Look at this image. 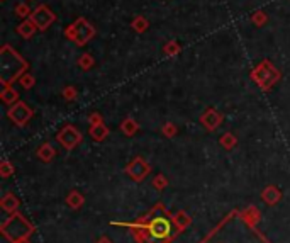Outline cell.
<instances>
[{
  "mask_svg": "<svg viewBox=\"0 0 290 243\" xmlns=\"http://www.w3.org/2000/svg\"><path fill=\"white\" fill-rule=\"evenodd\" d=\"M9 116L12 117V119L15 121L17 124H24L26 119H29V116H31V109H29L26 104H17V106L14 107V109H11V113H9Z\"/></svg>",
  "mask_w": 290,
  "mask_h": 243,
  "instance_id": "6",
  "label": "cell"
},
{
  "mask_svg": "<svg viewBox=\"0 0 290 243\" xmlns=\"http://www.w3.org/2000/svg\"><path fill=\"white\" fill-rule=\"evenodd\" d=\"M21 83L26 87V89H29V87H32V83H34V79H32L31 75H24L21 79Z\"/></svg>",
  "mask_w": 290,
  "mask_h": 243,
  "instance_id": "17",
  "label": "cell"
},
{
  "mask_svg": "<svg viewBox=\"0 0 290 243\" xmlns=\"http://www.w3.org/2000/svg\"><path fill=\"white\" fill-rule=\"evenodd\" d=\"M180 45H178L177 41H170V43H167L165 45V48H163V51H165V55L167 56H175L177 55L178 51H180Z\"/></svg>",
  "mask_w": 290,
  "mask_h": 243,
  "instance_id": "11",
  "label": "cell"
},
{
  "mask_svg": "<svg viewBox=\"0 0 290 243\" xmlns=\"http://www.w3.org/2000/svg\"><path fill=\"white\" fill-rule=\"evenodd\" d=\"M17 97V94H15V90L14 89H5L4 90V100H12V99H15Z\"/></svg>",
  "mask_w": 290,
  "mask_h": 243,
  "instance_id": "16",
  "label": "cell"
},
{
  "mask_svg": "<svg viewBox=\"0 0 290 243\" xmlns=\"http://www.w3.org/2000/svg\"><path fill=\"white\" fill-rule=\"evenodd\" d=\"M65 36L68 39H72L75 45L83 46L95 36V28H93L87 19L78 17L72 26H68V28L65 29Z\"/></svg>",
  "mask_w": 290,
  "mask_h": 243,
  "instance_id": "2",
  "label": "cell"
},
{
  "mask_svg": "<svg viewBox=\"0 0 290 243\" xmlns=\"http://www.w3.org/2000/svg\"><path fill=\"white\" fill-rule=\"evenodd\" d=\"M15 14H17L19 17H28V16L32 14V12L28 4H17L15 5Z\"/></svg>",
  "mask_w": 290,
  "mask_h": 243,
  "instance_id": "14",
  "label": "cell"
},
{
  "mask_svg": "<svg viewBox=\"0 0 290 243\" xmlns=\"http://www.w3.org/2000/svg\"><path fill=\"white\" fill-rule=\"evenodd\" d=\"M78 65L82 66L83 70H90L93 66L92 55H90V53H85V55H82V56H80V60H78Z\"/></svg>",
  "mask_w": 290,
  "mask_h": 243,
  "instance_id": "12",
  "label": "cell"
},
{
  "mask_svg": "<svg viewBox=\"0 0 290 243\" xmlns=\"http://www.w3.org/2000/svg\"><path fill=\"white\" fill-rule=\"evenodd\" d=\"M131 172H133L134 175H143L144 172H146V167H144V163L141 160H136L133 167H131Z\"/></svg>",
  "mask_w": 290,
  "mask_h": 243,
  "instance_id": "15",
  "label": "cell"
},
{
  "mask_svg": "<svg viewBox=\"0 0 290 243\" xmlns=\"http://www.w3.org/2000/svg\"><path fill=\"white\" fill-rule=\"evenodd\" d=\"M251 79L258 83L261 89H270L276 80L280 79V72L276 66L268 60H263L258 66L251 72Z\"/></svg>",
  "mask_w": 290,
  "mask_h": 243,
  "instance_id": "3",
  "label": "cell"
},
{
  "mask_svg": "<svg viewBox=\"0 0 290 243\" xmlns=\"http://www.w3.org/2000/svg\"><path fill=\"white\" fill-rule=\"evenodd\" d=\"M26 68H28V62L12 46L5 45L0 51V79H2V83L9 85L15 79H19V75Z\"/></svg>",
  "mask_w": 290,
  "mask_h": 243,
  "instance_id": "1",
  "label": "cell"
},
{
  "mask_svg": "<svg viewBox=\"0 0 290 243\" xmlns=\"http://www.w3.org/2000/svg\"><path fill=\"white\" fill-rule=\"evenodd\" d=\"M36 31H38V26H36L31 19H26V21H22L21 24H19V28H17V32L22 36V38H32Z\"/></svg>",
  "mask_w": 290,
  "mask_h": 243,
  "instance_id": "7",
  "label": "cell"
},
{
  "mask_svg": "<svg viewBox=\"0 0 290 243\" xmlns=\"http://www.w3.org/2000/svg\"><path fill=\"white\" fill-rule=\"evenodd\" d=\"M29 19L38 26V29L46 31V29L56 21V14L48 7V5H39V7H36L34 11H32V14Z\"/></svg>",
  "mask_w": 290,
  "mask_h": 243,
  "instance_id": "4",
  "label": "cell"
},
{
  "mask_svg": "<svg viewBox=\"0 0 290 243\" xmlns=\"http://www.w3.org/2000/svg\"><path fill=\"white\" fill-rule=\"evenodd\" d=\"M60 140H61L63 143H65L66 146L70 148V146H73V145H75L76 141L80 140V136H78V133L73 130V128H66V130L61 133V136H60Z\"/></svg>",
  "mask_w": 290,
  "mask_h": 243,
  "instance_id": "8",
  "label": "cell"
},
{
  "mask_svg": "<svg viewBox=\"0 0 290 243\" xmlns=\"http://www.w3.org/2000/svg\"><path fill=\"white\" fill-rule=\"evenodd\" d=\"M170 233V221L167 218H154L150 225V235L156 240H163Z\"/></svg>",
  "mask_w": 290,
  "mask_h": 243,
  "instance_id": "5",
  "label": "cell"
},
{
  "mask_svg": "<svg viewBox=\"0 0 290 243\" xmlns=\"http://www.w3.org/2000/svg\"><path fill=\"white\" fill-rule=\"evenodd\" d=\"M131 26H133V29H134V31H136V32H144V31H146V29H148V26H150V24H148L146 17H143V16H139V17L134 19L133 24H131Z\"/></svg>",
  "mask_w": 290,
  "mask_h": 243,
  "instance_id": "10",
  "label": "cell"
},
{
  "mask_svg": "<svg viewBox=\"0 0 290 243\" xmlns=\"http://www.w3.org/2000/svg\"><path fill=\"white\" fill-rule=\"evenodd\" d=\"M73 94H75V90H73V89H66L65 90V97H70V99H73V97H75Z\"/></svg>",
  "mask_w": 290,
  "mask_h": 243,
  "instance_id": "18",
  "label": "cell"
},
{
  "mask_svg": "<svg viewBox=\"0 0 290 243\" xmlns=\"http://www.w3.org/2000/svg\"><path fill=\"white\" fill-rule=\"evenodd\" d=\"M251 21H253V24H256L259 28V26H263L266 21H268V17H266V14L263 11H258V12H255V14H253Z\"/></svg>",
  "mask_w": 290,
  "mask_h": 243,
  "instance_id": "13",
  "label": "cell"
},
{
  "mask_svg": "<svg viewBox=\"0 0 290 243\" xmlns=\"http://www.w3.org/2000/svg\"><path fill=\"white\" fill-rule=\"evenodd\" d=\"M202 121H204L209 128H215L219 124V121H221V116H219V114H215L214 111H209V113L202 117Z\"/></svg>",
  "mask_w": 290,
  "mask_h": 243,
  "instance_id": "9",
  "label": "cell"
}]
</instances>
